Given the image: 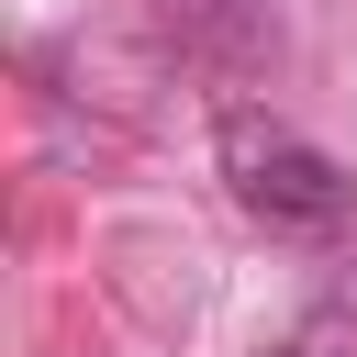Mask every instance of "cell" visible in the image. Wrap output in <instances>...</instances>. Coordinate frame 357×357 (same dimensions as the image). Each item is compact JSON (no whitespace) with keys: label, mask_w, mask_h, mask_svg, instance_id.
<instances>
[{"label":"cell","mask_w":357,"mask_h":357,"mask_svg":"<svg viewBox=\"0 0 357 357\" xmlns=\"http://www.w3.org/2000/svg\"><path fill=\"white\" fill-rule=\"evenodd\" d=\"M167 45L212 78H245L279 56V0H167Z\"/></svg>","instance_id":"cell-2"},{"label":"cell","mask_w":357,"mask_h":357,"mask_svg":"<svg viewBox=\"0 0 357 357\" xmlns=\"http://www.w3.org/2000/svg\"><path fill=\"white\" fill-rule=\"evenodd\" d=\"M223 178H234V201L268 223V234H335L346 212H357V178L312 145V134H290L279 112H257V100H234L223 112Z\"/></svg>","instance_id":"cell-1"}]
</instances>
